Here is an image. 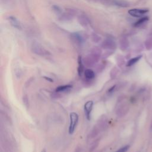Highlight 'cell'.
<instances>
[{"label": "cell", "instance_id": "cell-1", "mask_svg": "<svg viewBox=\"0 0 152 152\" xmlns=\"http://www.w3.org/2000/svg\"><path fill=\"white\" fill-rule=\"evenodd\" d=\"M31 49L33 53L41 56H47L50 55L48 50L38 42L33 43L31 46Z\"/></svg>", "mask_w": 152, "mask_h": 152}, {"label": "cell", "instance_id": "cell-2", "mask_svg": "<svg viewBox=\"0 0 152 152\" xmlns=\"http://www.w3.org/2000/svg\"><path fill=\"white\" fill-rule=\"evenodd\" d=\"M71 39L75 45L81 46L85 41V37L81 33L73 32L71 34Z\"/></svg>", "mask_w": 152, "mask_h": 152}, {"label": "cell", "instance_id": "cell-3", "mask_svg": "<svg viewBox=\"0 0 152 152\" xmlns=\"http://www.w3.org/2000/svg\"><path fill=\"white\" fill-rule=\"evenodd\" d=\"M70 122L69 126V134H72L75 131L79 121V115L75 112H71L70 114Z\"/></svg>", "mask_w": 152, "mask_h": 152}, {"label": "cell", "instance_id": "cell-4", "mask_svg": "<svg viewBox=\"0 0 152 152\" xmlns=\"http://www.w3.org/2000/svg\"><path fill=\"white\" fill-rule=\"evenodd\" d=\"M101 47L106 50H114L116 48V44L112 38H107L102 42Z\"/></svg>", "mask_w": 152, "mask_h": 152}, {"label": "cell", "instance_id": "cell-5", "mask_svg": "<svg viewBox=\"0 0 152 152\" xmlns=\"http://www.w3.org/2000/svg\"><path fill=\"white\" fill-rule=\"evenodd\" d=\"M149 12L148 9H139V8H133L128 10V14L134 17L141 18L142 16Z\"/></svg>", "mask_w": 152, "mask_h": 152}, {"label": "cell", "instance_id": "cell-6", "mask_svg": "<svg viewBox=\"0 0 152 152\" xmlns=\"http://www.w3.org/2000/svg\"><path fill=\"white\" fill-rule=\"evenodd\" d=\"M77 21L80 25L84 28H87L90 23L88 17L84 14H79L77 16Z\"/></svg>", "mask_w": 152, "mask_h": 152}, {"label": "cell", "instance_id": "cell-7", "mask_svg": "<svg viewBox=\"0 0 152 152\" xmlns=\"http://www.w3.org/2000/svg\"><path fill=\"white\" fill-rule=\"evenodd\" d=\"M93 102L92 100L87 101L85 105H84V112H85V115L87 120H90L91 112L93 109Z\"/></svg>", "mask_w": 152, "mask_h": 152}, {"label": "cell", "instance_id": "cell-8", "mask_svg": "<svg viewBox=\"0 0 152 152\" xmlns=\"http://www.w3.org/2000/svg\"><path fill=\"white\" fill-rule=\"evenodd\" d=\"M74 15L65 11L60 15H58V20L61 22H69L73 20Z\"/></svg>", "mask_w": 152, "mask_h": 152}, {"label": "cell", "instance_id": "cell-9", "mask_svg": "<svg viewBox=\"0 0 152 152\" xmlns=\"http://www.w3.org/2000/svg\"><path fill=\"white\" fill-rule=\"evenodd\" d=\"M98 60V58H97L92 54H90L84 59L83 63L87 66H91L95 63H96Z\"/></svg>", "mask_w": 152, "mask_h": 152}, {"label": "cell", "instance_id": "cell-10", "mask_svg": "<svg viewBox=\"0 0 152 152\" xmlns=\"http://www.w3.org/2000/svg\"><path fill=\"white\" fill-rule=\"evenodd\" d=\"M8 20L10 23L11 26L13 27H14V28L17 29H22L20 23L19 22V21L17 19L16 17H14V16L8 17Z\"/></svg>", "mask_w": 152, "mask_h": 152}, {"label": "cell", "instance_id": "cell-11", "mask_svg": "<svg viewBox=\"0 0 152 152\" xmlns=\"http://www.w3.org/2000/svg\"><path fill=\"white\" fill-rule=\"evenodd\" d=\"M84 63L83 60H82V58L81 56H79L78 57V74L80 76L82 75L84 72Z\"/></svg>", "mask_w": 152, "mask_h": 152}, {"label": "cell", "instance_id": "cell-12", "mask_svg": "<svg viewBox=\"0 0 152 152\" xmlns=\"http://www.w3.org/2000/svg\"><path fill=\"white\" fill-rule=\"evenodd\" d=\"M111 3L115 5L121 7H127L129 6V4L124 0H112Z\"/></svg>", "mask_w": 152, "mask_h": 152}, {"label": "cell", "instance_id": "cell-13", "mask_svg": "<svg viewBox=\"0 0 152 152\" xmlns=\"http://www.w3.org/2000/svg\"><path fill=\"white\" fill-rule=\"evenodd\" d=\"M149 20V17L148 16H145V17H141L139 20H137L136 22H135L133 24L134 27H139L140 26H141L142 24H144L145 23H146V22H147Z\"/></svg>", "mask_w": 152, "mask_h": 152}, {"label": "cell", "instance_id": "cell-14", "mask_svg": "<svg viewBox=\"0 0 152 152\" xmlns=\"http://www.w3.org/2000/svg\"><path fill=\"white\" fill-rule=\"evenodd\" d=\"M91 54L94 55L97 58L99 59L101 54H102V50L99 47L95 46L93 48V49L91 50Z\"/></svg>", "mask_w": 152, "mask_h": 152}, {"label": "cell", "instance_id": "cell-15", "mask_svg": "<svg viewBox=\"0 0 152 152\" xmlns=\"http://www.w3.org/2000/svg\"><path fill=\"white\" fill-rule=\"evenodd\" d=\"M84 75L85 77L88 80H91L93 79L95 77V74L94 71L90 70V69H87L84 71Z\"/></svg>", "mask_w": 152, "mask_h": 152}, {"label": "cell", "instance_id": "cell-16", "mask_svg": "<svg viewBox=\"0 0 152 152\" xmlns=\"http://www.w3.org/2000/svg\"><path fill=\"white\" fill-rule=\"evenodd\" d=\"M119 44L121 49L125 50L128 46V41L125 38H121L119 40Z\"/></svg>", "mask_w": 152, "mask_h": 152}, {"label": "cell", "instance_id": "cell-17", "mask_svg": "<svg viewBox=\"0 0 152 152\" xmlns=\"http://www.w3.org/2000/svg\"><path fill=\"white\" fill-rule=\"evenodd\" d=\"M90 38H91V41L95 44L99 43V42L101 41V40H102L101 37L96 33H92Z\"/></svg>", "mask_w": 152, "mask_h": 152}, {"label": "cell", "instance_id": "cell-18", "mask_svg": "<svg viewBox=\"0 0 152 152\" xmlns=\"http://www.w3.org/2000/svg\"><path fill=\"white\" fill-rule=\"evenodd\" d=\"M72 88V86L70 84H67V85H64L59 86L56 89V92H64L65 91L69 90Z\"/></svg>", "mask_w": 152, "mask_h": 152}, {"label": "cell", "instance_id": "cell-19", "mask_svg": "<svg viewBox=\"0 0 152 152\" xmlns=\"http://www.w3.org/2000/svg\"><path fill=\"white\" fill-rule=\"evenodd\" d=\"M141 57H142V55H139L138 56L134 57V58L131 59V60H130L128 61V62L127 63V64H126V65H127L128 67H131V66L134 65L135 64H136L140 60Z\"/></svg>", "mask_w": 152, "mask_h": 152}, {"label": "cell", "instance_id": "cell-20", "mask_svg": "<svg viewBox=\"0 0 152 152\" xmlns=\"http://www.w3.org/2000/svg\"><path fill=\"white\" fill-rule=\"evenodd\" d=\"M52 8L53 11H54V13L56 14H58V15H60V14H61L63 12V10L60 7H59L58 5H54L52 7Z\"/></svg>", "mask_w": 152, "mask_h": 152}, {"label": "cell", "instance_id": "cell-21", "mask_svg": "<svg viewBox=\"0 0 152 152\" xmlns=\"http://www.w3.org/2000/svg\"><path fill=\"white\" fill-rule=\"evenodd\" d=\"M129 148H130V146L126 145V146H125L121 147L120 149H118L115 152H126V151H128V150L129 149Z\"/></svg>", "mask_w": 152, "mask_h": 152}, {"label": "cell", "instance_id": "cell-22", "mask_svg": "<svg viewBox=\"0 0 152 152\" xmlns=\"http://www.w3.org/2000/svg\"><path fill=\"white\" fill-rule=\"evenodd\" d=\"M41 152H46V150H45V149H44V150H42V151Z\"/></svg>", "mask_w": 152, "mask_h": 152}, {"label": "cell", "instance_id": "cell-23", "mask_svg": "<svg viewBox=\"0 0 152 152\" xmlns=\"http://www.w3.org/2000/svg\"><path fill=\"white\" fill-rule=\"evenodd\" d=\"M151 129L152 130V123H151Z\"/></svg>", "mask_w": 152, "mask_h": 152}]
</instances>
